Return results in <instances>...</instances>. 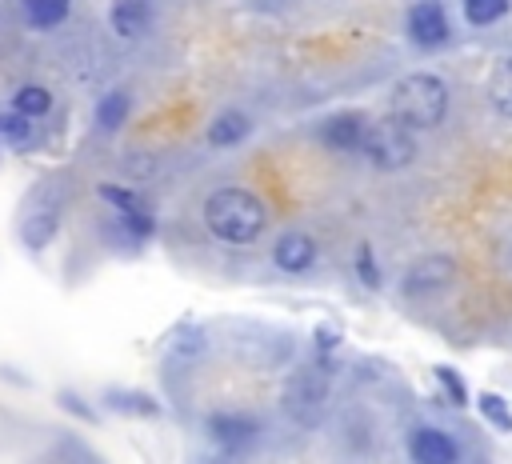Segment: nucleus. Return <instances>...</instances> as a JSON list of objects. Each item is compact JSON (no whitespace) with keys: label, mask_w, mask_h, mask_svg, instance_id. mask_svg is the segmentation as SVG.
<instances>
[{"label":"nucleus","mask_w":512,"mask_h":464,"mask_svg":"<svg viewBox=\"0 0 512 464\" xmlns=\"http://www.w3.org/2000/svg\"><path fill=\"white\" fill-rule=\"evenodd\" d=\"M200 220H204V228H208L212 240H220L228 248H248V244H256L264 236L268 208H264V200L252 188L224 184V188H212L204 196Z\"/></svg>","instance_id":"nucleus-1"},{"label":"nucleus","mask_w":512,"mask_h":464,"mask_svg":"<svg viewBox=\"0 0 512 464\" xmlns=\"http://www.w3.org/2000/svg\"><path fill=\"white\" fill-rule=\"evenodd\" d=\"M392 116L400 124H408L412 132L420 128H436L448 112V84L432 72H412L392 88Z\"/></svg>","instance_id":"nucleus-2"},{"label":"nucleus","mask_w":512,"mask_h":464,"mask_svg":"<svg viewBox=\"0 0 512 464\" xmlns=\"http://www.w3.org/2000/svg\"><path fill=\"white\" fill-rule=\"evenodd\" d=\"M360 152L368 156L372 168L396 172V168H408L416 160V136H412L408 124H400L396 116H388V120H380V124L368 128V140H364Z\"/></svg>","instance_id":"nucleus-3"},{"label":"nucleus","mask_w":512,"mask_h":464,"mask_svg":"<svg viewBox=\"0 0 512 464\" xmlns=\"http://www.w3.org/2000/svg\"><path fill=\"white\" fill-rule=\"evenodd\" d=\"M368 116L364 112H336V116H328L320 128H316V136H320V144L324 148H332V152H360L364 148V140H368Z\"/></svg>","instance_id":"nucleus-4"},{"label":"nucleus","mask_w":512,"mask_h":464,"mask_svg":"<svg viewBox=\"0 0 512 464\" xmlns=\"http://www.w3.org/2000/svg\"><path fill=\"white\" fill-rule=\"evenodd\" d=\"M316 256H320L316 240H312L308 232H300V228L280 232L276 244H272V264H276L284 276H300V272H308V268L316 264Z\"/></svg>","instance_id":"nucleus-5"},{"label":"nucleus","mask_w":512,"mask_h":464,"mask_svg":"<svg viewBox=\"0 0 512 464\" xmlns=\"http://www.w3.org/2000/svg\"><path fill=\"white\" fill-rule=\"evenodd\" d=\"M60 232V200H44V204H32V212L20 220V244L24 252H44Z\"/></svg>","instance_id":"nucleus-6"},{"label":"nucleus","mask_w":512,"mask_h":464,"mask_svg":"<svg viewBox=\"0 0 512 464\" xmlns=\"http://www.w3.org/2000/svg\"><path fill=\"white\" fill-rule=\"evenodd\" d=\"M408 36L420 48H440L448 40V16L436 0H420L408 8Z\"/></svg>","instance_id":"nucleus-7"},{"label":"nucleus","mask_w":512,"mask_h":464,"mask_svg":"<svg viewBox=\"0 0 512 464\" xmlns=\"http://www.w3.org/2000/svg\"><path fill=\"white\" fill-rule=\"evenodd\" d=\"M452 276H456V264H452L448 256H424V260H416V264L404 272V292H408V296H432V292H440Z\"/></svg>","instance_id":"nucleus-8"},{"label":"nucleus","mask_w":512,"mask_h":464,"mask_svg":"<svg viewBox=\"0 0 512 464\" xmlns=\"http://www.w3.org/2000/svg\"><path fill=\"white\" fill-rule=\"evenodd\" d=\"M456 440L440 428H416L408 436V460L412 464H456Z\"/></svg>","instance_id":"nucleus-9"},{"label":"nucleus","mask_w":512,"mask_h":464,"mask_svg":"<svg viewBox=\"0 0 512 464\" xmlns=\"http://www.w3.org/2000/svg\"><path fill=\"white\" fill-rule=\"evenodd\" d=\"M148 20H152V0H112L108 4V24H112V32L120 40L144 36Z\"/></svg>","instance_id":"nucleus-10"},{"label":"nucleus","mask_w":512,"mask_h":464,"mask_svg":"<svg viewBox=\"0 0 512 464\" xmlns=\"http://www.w3.org/2000/svg\"><path fill=\"white\" fill-rule=\"evenodd\" d=\"M248 136H252V116H248L244 108H224V112H216L212 124H208V144H212V148H236V144H244Z\"/></svg>","instance_id":"nucleus-11"},{"label":"nucleus","mask_w":512,"mask_h":464,"mask_svg":"<svg viewBox=\"0 0 512 464\" xmlns=\"http://www.w3.org/2000/svg\"><path fill=\"white\" fill-rule=\"evenodd\" d=\"M324 396H328V384H324L320 376H312V372H300V376L292 380V388H288L284 404H288L296 416L312 420V416H316V408L324 404Z\"/></svg>","instance_id":"nucleus-12"},{"label":"nucleus","mask_w":512,"mask_h":464,"mask_svg":"<svg viewBox=\"0 0 512 464\" xmlns=\"http://www.w3.org/2000/svg\"><path fill=\"white\" fill-rule=\"evenodd\" d=\"M20 16L36 32H52L72 16V0H20Z\"/></svg>","instance_id":"nucleus-13"},{"label":"nucleus","mask_w":512,"mask_h":464,"mask_svg":"<svg viewBox=\"0 0 512 464\" xmlns=\"http://www.w3.org/2000/svg\"><path fill=\"white\" fill-rule=\"evenodd\" d=\"M128 112H132V96L124 92V88H112V92H104L100 100H96V112H92V120H96V128L100 132H120L124 124H128Z\"/></svg>","instance_id":"nucleus-14"},{"label":"nucleus","mask_w":512,"mask_h":464,"mask_svg":"<svg viewBox=\"0 0 512 464\" xmlns=\"http://www.w3.org/2000/svg\"><path fill=\"white\" fill-rule=\"evenodd\" d=\"M208 432H212L224 448H232V444H248L252 436H260V420H252V416H232V412L220 416V412H216V416L208 420Z\"/></svg>","instance_id":"nucleus-15"},{"label":"nucleus","mask_w":512,"mask_h":464,"mask_svg":"<svg viewBox=\"0 0 512 464\" xmlns=\"http://www.w3.org/2000/svg\"><path fill=\"white\" fill-rule=\"evenodd\" d=\"M52 104H56V100H52V92H48L44 84H20V88L12 92V100H8V108L20 112V116L32 120V124L44 120V116L52 112Z\"/></svg>","instance_id":"nucleus-16"},{"label":"nucleus","mask_w":512,"mask_h":464,"mask_svg":"<svg viewBox=\"0 0 512 464\" xmlns=\"http://www.w3.org/2000/svg\"><path fill=\"white\" fill-rule=\"evenodd\" d=\"M96 196H100L116 216H148V212H152L140 192H132V188H124V184H112V180L96 184Z\"/></svg>","instance_id":"nucleus-17"},{"label":"nucleus","mask_w":512,"mask_h":464,"mask_svg":"<svg viewBox=\"0 0 512 464\" xmlns=\"http://www.w3.org/2000/svg\"><path fill=\"white\" fill-rule=\"evenodd\" d=\"M104 404H108L112 412H120V416H160V404L148 400V396L136 392V388H108V392H104Z\"/></svg>","instance_id":"nucleus-18"},{"label":"nucleus","mask_w":512,"mask_h":464,"mask_svg":"<svg viewBox=\"0 0 512 464\" xmlns=\"http://www.w3.org/2000/svg\"><path fill=\"white\" fill-rule=\"evenodd\" d=\"M488 100L496 104V112H500V116H508V120H512V56H508V60H500V64L492 68Z\"/></svg>","instance_id":"nucleus-19"},{"label":"nucleus","mask_w":512,"mask_h":464,"mask_svg":"<svg viewBox=\"0 0 512 464\" xmlns=\"http://www.w3.org/2000/svg\"><path fill=\"white\" fill-rule=\"evenodd\" d=\"M28 136H32V120H24L20 112L4 108V112H0V144L24 148V144H28Z\"/></svg>","instance_id":"nucleus-20"},{"label":"nucleus","mask_w":512,"mask_h":464,"mask_svg":"<svg viewBox=\"0 0 512 464\" xmlns=\"http://www.w3.org/2000/svg\"><path fill=\"white\" fill-rule=\"evenodd\" d=\"M508 12V0H464V16L472 24H492Z\"/></svg>","instance_id":"nucleus-21"},{"label":"nucleus","mask_w":512,"mask_h":464,"mask_svg":"<svg viewBox=\"0 0 512 464\" xmlns=\"http://www.w3.org/2000/svg\"><path fill=\"white\" fill-rule=\"evenodd\" d=\"M356 276H360L364 288H380V268H376V256H372L368 244L356 248Z\"/></svg>","instance_id":"nucleus-22"},{"label":"nucleus","mask_w":512,"mask_h":464,"mask_svg":"<svg viewBox=\"0 0 512 464\" xmlns=\"http://www.w3.org/2000/svg\"><path fill=\"white\" fill-rule=\"evenodd\" d=\"M480 412H484V420H488L492 428H500V432L512 428V412H508V404H504L500 396H484V400H480Z\"/></svg>","instance_id":"nucleus-23"},{"label":"nucleus","mask_w":512,"mask_h":464,"mask_svg":"<svg viewBox=\"0 0 512 464\" xmlns=\"http://www.w3.org/2000/svg\"><path fill=\"white\" fill-rule=\"evenodd\" d=\"M56 404H60L64 412H72L76 420H84V424H92V420H96V412H92V408H88V404L80 400V392H72V388H60V396H56Z\"/></svg>","instance_id":"nucleus-24"},{"label":"nucleus","mask_w":512,"mask_h":464,"mask_svg":"<svg viewBox=\"0 0 512 464\" xmlns=\"http://www.w3.org/2000/svg\"><path fill=\"white\" fill-rule=\"evenodd\" d=\"M436 380L448 388V396H452L456 404H464V400H468V388H464V380H460L452 368H436Z\"/></svg>","instance_id":"nucleus-25"}]
</instances>
